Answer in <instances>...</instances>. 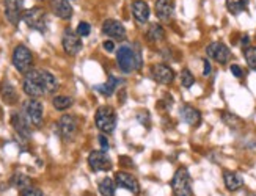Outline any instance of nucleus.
Instances as JSON below:
<instances>
[{
    "label": "nucleus",
    "mask_w": 256,
    "mask_h": 196,
    "mask_svg": "<svg viewBox=\"0 0 256 196\" xmlns=\"http://www.w3.org/2000/svg\"><path fill=\"white\" fill-rule=\"evenodd\" d=\"M244 55H246L248 68L256 71V47L254 46H248L246 50H244Z\"/></svg>",
    "instance_id": "30"
},
{
    "label": "nucleus",
    "mask_w": 256,
    "mask_h": 196,
    "mask_svg": "<svg viewBox=\"0 0 256 196\" xmlns=\"http://www.w3.org/2000/svg\"><path fill=\"white\" fill-rule=\"evenodd\" d=\"M206 53H208L209 58L216 60L220 64L228 63V60L231 58V50H230V47H226L224 42H218V41L210 42V44L206 47Z\"/></svg>",
    "instance_id": "8"
},
{
    "label": "nucleus",
    "mask_w": 256,
    "mask_h": 196,
    "mask_svg": "<svg viewBox=\"0 0 256 196\" xmlns=\"http://www.w3.org/2000/svg\"><path fill=\"white\" fill-rule=\"evenodd\" d=\"M116 60H118V66L121 71L129 74L134 69H140L142 68V57L138 50H132L129 46H121L116 52Z\"/></svg>",
    "instance_id": "2"
},
{
    "label": "nucleus",
    "mask_w": 256,
    "mask_h": 196,
    "mask_svg": "<svg viewBox=\"0 0 256 196\" xmlns=\"http://www.w3.org/2000/svg\"><path fill=\"white\" fill-rule=\"evenodd\" d=\"M52 104H54L55 108H57V110L63 112V110H68V108L72 105V99L70 96H55Z\"/></svg>",
    "instance_id": "28"
},
{
    "label": "nucleus",
    "mask_w": 256,
    "mask_h": 196,
    "mask_svg": "<svg viewBox=\"0 0 256 196\" xmlns=\"http://www.w3.org/2000/svg\"><path fill=\"white\" fill-rule=\"evenodd\" d=\"M22 8H24V0H5V16L14 27L24 14Z\"/></svg>",
    "instance_id": "13"
},
{
    "label": "nucleus",
    "mask_w": 256,
    "mask_h": 196,
    "mask_svg": "<svg viewBox=\"0 0 256 196\" xmlns=\"http://www.w3.org/2000/svg\"><path fill=\"white\" fill-rule=\"evenodd\" d=\"M20 196H44V193L36 187H27L20 190Z\"/></svg>",
    "instance_id": "33"
},
{
    "label": "nucleus",
    "mask_w": 256,
    "mask_h": 196,
    "mask_svg": "<svg viewBox=\"0 0 256 196\" xmlns=\"http://www.w3.org/2000/svg\"><path fill=\"white\" fill-rule=\"evenodd\" d=\"M104 49H106L107 52H114V50H115L114 41H106V42H104Z\"/></svg>",
    "instance_id": "37"
},
{
    "label": "nucleus",
    "mask_w": 256,
    "mask_h": 196,
    "mask_svg": "<svg viewBox=\"0 0 256 196\" xmlns=\"http://www.w3.org/2000/svg\"><path fill=\"white\" fill-rule=\"evenodd\" d=\"M99 143H101V148H102V151H104V152L108 149V141H107V138H106L104 135L99 137Z\"/></svg>",
    "instance_id": "35"
},
{
    "label": "nucleus",
    "mask_w": 256,
    "mask_h": 196,
    "mask_svg": "<svg viewBox=\"0 0 256 196\" xmlns=\"http://www.w3.org/2000/svg\"><path fill=\"white\" fill-rule=\"evenodd\" d=\"M0 94H2L5 104L13 105L18 102V93L14 90V86L11 85L10 82H2L0 83Z\"/></svg>",
    "instance_id": "22"
},
{
    "label": "nucleus",
    "mask_w": 256,
    "mask_h": 196,
    "mask_svg": "<svg viewBox=\"0 0 256 196\" xmlns=\"http://www.w3.org/2000/svg\"><path fill=\"white\" fill-rule=\"evenodd\" d=\"M88 165L93 171H108L112 168V160L104 151H92L88 156Z\"/></svg>",
    "instance_id": "10"
},
{
    "label": "nucleus",
    "mask_w": 256,
    "mask_h": 196,
    "mask_svg": "<svg viewBox=\"0 0 256 196\" xmlns=\"http://www.w3.org/2000/svg\"><path fill=\"white\" fill-rule=\"evenodd\" d=\"M203 64H204V71H203V75H206V77H208V75L210 74V69H212V68H210V63H209V60H203Z\"/></svg>",
    "instance_id": "36"
},
{
    "label": "nucleus",
    "mask_w": 256,
    "mask_h": 196,
    "mask_svg": "<svg viewBox=\"0 0 256 196\" xmlns=\"http://www.w3.org/2000/svg\"><path fill=\"white\" fill-rule=\"evenodd\" d=\"M231 72H232V75H234V77H238V79H242V77H244V69L239 66V64H231Z\"/></svg>",
    "instance_id": "34"
},
{
    "label": "nucleus",
    "mask_w": 256,
    "mask_h": 196,
    "mask_svg": "<svg viewBox=\"0 0 256 196\" xmlns=\"http://www.w3.org/2000/svg\"><path fill=\"white\" fill-rule=\"evenodd\" d=\"M148 39L154 44H158V42H162L165 39V30L162 28V25L159 24H151L150 25V30H148Z\"/></svg>",
    "instance_id": "23"
},
{
    "label": "nucleus",
    "mask_w": 256,
    "mask_h": 196,
    "mask_svg": "<svg viewBox=\"0 0 256 196\" xmlns=\"http://www.w3.org/2000/svg\"><path fill=\"white\" fill-rule=\"evenodd\" d=\"M248 6V0H226V8L231 14H239L246 11Z\"/></svg>",
    "instance_id": "25"
},
{
    "label": "nucleus",
    "mask_w": 256,
    "mask_h": 196,
    "mask_svg": "<svg viewBox=\"0 0 256 196\" xmlns=\"http://www.w3.org/2000/svg\"><path fill=\"white\" fill-rule=\"evenodd\" d=\"M90 31H92L90 24H88V22H80L79 25H77L76 33L79 35V36H88V35H90Z\"/></svg>",
    "instance_id": "32"
},
{
    "label": "nucleus",
    "mask_w": 256,
    "mask_h": 196,
    "mask_svg": "<svg viewBox=\"0 0 256 196\" xmlns=\"http://www.w3.org/2000/svg\"><path fill=\"white\" fill-rule=\"evenodd\" d=\"M116 85H118V79L114 77V75H110L108 80L104 85L96 86V90L101 93V94H104V96H112L114 91H115V88H116Z\"/></svg>",
    "instance_id": "27"
},
{
    "label": "nucleus",
    "mask_w": 256,
    "mask_h": 196,
    "mask_svg": "<svg viewBox=\"0 0 256 196\" xmlns=\"http://www.w3.org/2000/svg\"><path fill=\"white\" fill-rule=\"evenodd\" d=\"M96 127L104 134L114 132L116 127V113L112 107H99L94 116Z\"/></svg>",
    "instance_id": "4"
},
{
    "label": "nucleus",
    "mask_w": 256,
    "mask_h": 196,
    "mask_svg": "<svg viewBox=\"0 0 256 196\" xmlns=\"http://www.w3.org/2000/svg\"><path fill=\"white\" fill-rule=\"evenodd\" d=\"M151 77L160 85H168L174 80V71L166 64L158 63L151 66Z\"/></svg>",
    "instance_id": "12"
},
{
    "label": "nucleus",
    "mask_w": 256,
    "mask_h": 196,
    "mask_svg": "<svg viewBox=\"0 0 256 196\" xmlns=\"http://www.w3.org/2000/svg\"><path fill=\"white\" fill-rule=\"evenodd\" d=\"M115 184H116V187L126 189V190L132 192L134 195L140 193V184H138V181L134 178L132 174H129L126 171H120V173L115 174Z\"/></svg>",
    "instance_id": "14"
},
{
    "label": "nucleus",
    "mask_w": 256,
    "mask_h": 196,
    "mask_svg": "<svg viewBox=\"0 0 256 196\" xmlns=\"http://www.w3.org/2000/svg\"><path fill=\"white\" fill-rule=\"evenodd\" d=\"M22 19H24V22L33 28V30H38L41 33L46 31V20H48V16H46V11H44L42 8L40 6H33L27 11H24L22 14Z\"/></svg>",
    "instance_id": "5"
},
{
    "label": "nucleus",
    "mask_w": 256,
    "mask_h": 196,
    "mask_svg": "<svg viewBox=\"0 0 256 196\" xmlns=\"http://www.w3.org/2000/svg\"><path fill=\"white\" fill-rule=\"evenodd\" d=\"M11 124H13L14 130L20 137H26V138L30 137V124L22 113H14L11 116Z\"/></svg>",
    "instance_id": "19"
},
{
    "label": "nucleus",
    "mask_w": 256,
    "mask_h": 196,
    "mask_svg": "<svg viewBox=\"0 0 256 196\" xmlns=\"http://www.w3.org/2000/svg\"><path fill=\"white\" fill-rule=\"evenodd\" d=\"M50 8L54 14L62 19H70L72 16V6L68 0H50Z\"/></svg>",
    "instance_id": "17"
},
{
    "label": "nucleus",
    "mask_w": 256,
    "mask_h": 196,
    "mask_svg": "<svg viewBox=\"0 0 256 196\" xmlns=\"http://www.w3.org/2000/svg\"><path fill=\"white\" fill-rule=\"evenodd\" d=\"M129 160H130L129 157H121V159H120V163H123V165H126V167H132L134 163L129 162Z\"/></svg>",
    "instance_id": "38"
},
{
    "label": "nucleus",
    "mask_w": 256,
    "mask_h": 196,
    "mask_svg": "<svg viewBox=\"0 0 256 196\" xmlns=\"http://www.w3.org/2000/svg\"><path fill=\"white\" fill-rule=\"evenodd\" d=\"M172 190L174 196H192V179L187 168H178L172 179Z\"/></svg>",
    "instance_id": "3"
},
{
    "label": "nucleus",
    "mask_w": 256,
    "mask_h": 196,
    "mask_svg": "<svg viewBox=\"0 0 256 196\" xmlns=\"http://www.w3.org/2000/svg\"><path fill=\"white\" fill-rule=\"evenodd\" d=\"M11 185L19 190H24L27 187H32V179L28 176H26V174L22 173H16L13 178H11Z\"/></svg>",
    "instance_id": "26"
},
{
    "label": "nucleus",
    "mask_w": 256,
    "mask_h": 196,
    "mask_svg": "<svg viewBox=\"0 0 256 196\" xmlns=\"http://www.w3.org/2000/svg\"><path fill=\"white\" fill-rule=\"evenodd\" d=\"M77 118L74 115H63L58 121V132L63 140H72L77 134Z\"/></svg>",
    "instance_id": "11"
},
{
    "label": "nucleus",
    "mask_w": 256,
    "mask_h": 196,
    "mask_svg": "<svg viewBox=\"0 0 256 196\" xmlns=\"http://www.w3.org/2000/svg\"><path fill=\"white\" fill-rule=\"evenodd\" d=\"M102 33L107 35L108 38H112V39H124L126 38V28L124 25L118 22V20L115 19H107L104 20V24H102Z\"/></svg>",
    "instance_id": "15"
},
{
    "label": "nucleus",
    "mask_w": 256,
    "mask_h": 196,
    "mask_svg": "<svg viewBox=\"0 0 256 196\" xmlns=\"http://www.w3.org/2000/svg\"><path fill=\"white\" fill-rule=\"evenodd\" d=\"M42 113H44L42 104L36 99H28L22 105V115L26 116L30 126L40 127L42 124Z\"/></svg>",
    "instance_id": "6"
},
{
    "label": "nucleus",
    "mask_w": 256,
    "mask_h": 196,
    "mask_svg": "<svg viewBox=\"0 0 256 196\" xmlns=\"http://www.w3.org/2000/svg\"><path fill=\"white\" fill-rule=\"evenodd\" d=\"M180 116L186 124L192 126V127H196V126H200V123H202V113H200L195 107L187 105V104L181 107Z\"/></svg>",
    "instance_id": "16"
},
{
    "label": "nucleus",
    "mask_w": 256,
    "mask_h": 196,
    "mask_svg": "<svg viewBox=\"0 0 256 196\" xmlns=\"http://www.w3.org/2000/svg\"><path fill=\"white\" fill-rule=\"evenodd\" d=\"M13 64L14 68L22 72V74H27L32 71V64H33V55L32 52L26 47L19 44L14 50H13Z\"/></svg>",
    "instance_id": "7"
},
{
    "label": "nucleus",
    "mask_w": 256,
    "mask_h": 196,
    "mask_svg": "<svg viewBox=\"0 0 256 196\" xmlns=\"http://www.w3.org/2000/svg\"><path fill=\"white\" fill-rule=\"evenodd\" d=\"M132 16L136 17L140 24H146V20L150 19V6L143 0H136L132 2Z\"/></svg>",
    "instance_id": "18"
},
{
    "label": "nucleus",
    "mask_w": 256,
    "mask_h": 196,
    "mask_svg": "<svg viewBox=\"0 0 256 196\" xmlns=\"http://www.w3.org/2000/svg\"><path fill=\"white\" fill-rule=\"evenodd\" d=\"M99 193L102 196H115V190H116V184L114 179L110 178H104L101 182H99Z\"/></svg>",
    "instance_id": "24"
},
{
    "label": "nucleus",
    "mask_w": 256,
    "mask_h": 196,
    "mask_svg": "<svg viewBox=\"0 0 256 196\" xmlns=\"http://www.w3.org/2000/svg\"><path fill=\"white\" fill-rule=\"evenodd\" d=\"M22 88L27 96L35 99V97H41L44 94L55 93L58 88V82L48 71H30L26 74Z\"/></svg>",
    "instance_id": "1"
},
{
    "label": "nucleus",
    "mask_w": 256,
    "mask_h": 196,
    "mask_svg": "<svg viewBox=\"0 0 256 196\" xmlns=\"http://www.w3.org/2000/svg\"><path fill=\"white\" fill-rule=\"evenodd\" d=\"M222 119H224V123L231 127V129H239L242 126V119L236 115H232L230 112H224L222 113Z\"/></svg>",
    "instance_id": "29"
},
{
    "label": "nucleus",
    "mask_w": 256,
    "mask_h": 196,
    "mask_svg": "<svg viewBox=\"0 0 256 196\" xmlns=\"http://www.w3.org/2000/svg\"><path fill=\"white\" fill-rule=\"evenodd\" d=\"M62 44H63V49H64L66 53H68V55H77V53L82 50L80 36L77 35V33H74L71 28H66L64 30Z\"/></svg>",
    "instance_id": "9"
},
{
    "label": "nucleus",
    "mask_w": 256,
    "mask_h": 196,
    "mask_svg": "<svg viewBox=\"0 0 256 196\" xmlns=\"http://www.w3.org/2000/svg\"><path fill=\"white\" fill-rule=\"evenodd\" d=\"M195 83V77L194 74L188 71V69H184L181 72V85L184 86V88H190V86Z\"/></svg>",
    "instance_id": "31"
},
{
    "label": "nucleus",
    "mask_w": 256,
    "mask_h": 196,
    "mask_svg": "<svg viewBox=\"0 0 256 196\" xmlns=\"http://www.w3.org/2000/svg\"><path fill=\"white\" fill-rule=\"evenodd\" d=\"M224 182H225V187L230 190V192H238L242 189L244 185V179L239 173H234V171H225L224 173Z\"/></svg>",
    "instance_id": "20"
},
{
    "label": "nucleus",
    "mask_w": 256,
    "mask_h": 196,
    "mask_svg": "<svg viewBox=\"0 0 256 196\" xmlns=\"http://www.w3.org/2000/svg\"><path fill=\"white\" fill-rule=\"evenodd\" d=\"M174 3L173 0H158L156 2V14L160 20H168L173 14Z\"/></svg>",
    "instance_id": "21"
}]
</instances>
